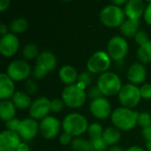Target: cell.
<instances>
[{"label":"cell","mask_w":151,"mask_h":151,"mask_svg":"<svg viewBox=\"0 0 151 151\" xmlns=\"http://www.w3.org/2000/svg\"><path fill=\"white\" fill-rule=\"evenodd\" d=\"M10 5V0H0V12H4Z\"/></svg>","instance_id":"obj_43"},{"label":"cell","mask_w":151,"mask_h":151,"mask_svg":"<svg viewBox=\"0 0 151 151\" xmlns=\"http://www.w3.org/2000/svg\"><path fill=\"white\" fill-rule=\"evenodd\" d=\"M102 138L110 147L117 145L121 139V131L115 126H109L104 130Z\"/></svg>","instance_id":"obj_23"},{"label":"cell","mask_w":151,"mask_h":151,"mask_svg":"<svg viewBox=\"0 0 151 151\" xmlns=\"http://www.w3.org/2000/svg\"><path fill=\"white\" fill-rule=\"evenodd\" d=\"M16 107L10 100L1 101L0 102V117L5 123L15 117Z\"/></svg>","instance_id":"obj_22"},{"label":"cell","mask_w":151,"mask_h":151,"mask_svg":"<svg viewBox=\"0 0 151 151\" xmlns=\"http://www.w3.org/2000/svg\"><path fill=\"white\" fill-rule=\"evenodd\" d=\"M38 90L37 83L35 82V79L34 78H28L25 82V92L28 95L35 94Z\"/></svg>","instance_id":"obj_33"},{"label":"cell","mask_w":151,"mask_h":151,"mask_svg":"<svg viewBox=\"0 0 151 151\" xmlns=\"http://www.w3.org/2000/svg\"><path fill=\"white\" fill-rule=\"evenodd\" d=\"M93 74H91L88 71H84L79 75L77 85H79L82 88H86L88 86H91L92 82H93Z\"/></svg>","instance_id":"obj_30"},{"label":"cell","mask_w":151,"mask_h":151,"mask_svg":"<svg viewBox=\"0 0 151 151\" xmlns=\"http://www.w3.org/2000/svg\"><path fill=\"white\" fill-rule=\"evenodd\" d=\"M137 125L142 127V129L148 126L151 125V114L147 112V111H143L139 113L138 115V119H137Z\"/></svg>","instance_id":"obj_31"},{"label":"cell","mask_w":151,"mask_h":151,"mask_svg":"<svg viewBox=\"0 0 151 151\" xmlns=\"http://www.w3.org/2000/svg\"><path fill=\"white\" fill-rule=\"evenodd\" d=\"M15 93V82L4 72L0 74V99L2 101L12 99Z\"/></svg>","instance_id":"obj_18"},{"label":"cell","mask_w":151,"mask_h":151,"mask_svg":"<svg viewBox=\"0 0 151 151\" xmlns=\"http://www.w3.org/2000/svg\"><path fill=\"white\" fill-rule=\"evenodd\" d=\"M39 49L36 44H27L24 46L22 50V55L25 61H31L36 59L39 55Z\"/></svg>","instance_id":"obj_28"},{"label":"cell","mask_w":151,"mask_h":151,"mask_svg":"<svg viewBox=\"0 0 151 151\" xmlns=\"http://www.w3.org/2000/svg\"><path fill=\"white\" fill-rule=\"evenodd\" d=\"M14 82L27 80L32 75V69L25 60H14L9 63L5 72Z\"/></svg>","instance_id":"obj_9"},{"label":"cell","mask_w":151,"mask_h":151,"mask_svg":"<svg viewBox=\"0 0 151 151\" xmlns=\"http://www.w3.org/2000/svg\"><path fill=\"white\" fill-rule=\"evenodd\" d=\"M50 112H51L50 101L44 96H41L34 100L29 108L30 117L36 121L42 120L46 117L50 116Z\"/></svg>","instance_id":"obj_11"},{"label":"cell","mask_w":151,"mask_h":151,"mask_svg":"<svg viewBox=\"0 0 151 151\" xmlns=\"http://www.w3.org/2000/svg\"><path fill=\"white\" fill-rule=\"evenodd\" d=\"M142 133L146 142H151V125L143 128Z\"/></svg>","instance_id":"obj_42"},{"label":"cell","mask_w":151,"mask_h":151,"mask_svg":"<svg viewBox=\"0 0 151 151\" xmlns=\"http://www.w3.org/2000/svg\"><path fill=\"white\" fill-rule=\"evenodd\" d=\"M145 7L142 0H128L125 6L126 16L134 20H139L142 14H144Z\"/></svg>","instance_id":"obj_19"},{"label":"cell","mask_w":151,"mask_h":151,"mask_svg":"<svg viewBox=\"0 0 151 151\" xmlns=\"http://www.w3.org/2000/svg\"><path fill=\"white\" fill-rule=\"evenodd\" d=\"M146 1H148V2H150V3H151V0H146Z\"/></svg>","instance_id":"obj_51"},{"label":"cell","mask_w":151,"mask_h":151,"mask_svg":"<svg viewBox=\"0 0 151 151\" xmlns=\"http://www.w3.org/2000/svg\"><path fill=\"white\" fill-rule=\"evenodd\" d=\"M137 58L142 64L151 63V41L139 46L137 50Z\"/></svg>","instance_id":"obj_25"},{"label":"cell","mask_w":151,"mask_h":151,"mask_svg":"<svg viewBox=\"0 0 151 151\" xmlns=\"http://www.w3.org/2000/svg\"><path fill=\"white\" fill-rule=\"evenodd\" d=\"M61 99L66 107L76 109L81 108L85 104L88 96L84 88L81 87L77 84H74L67 85L64 88L61 94Z\"/></svg>","instance_id":"obj_4"},{"label":"cell","mask_w":151,"mask_h":151,"mask_svg":"<svg viewBox=\"0 0 151 151\" xmlns=\"http://www.w3.org/2000/svg\"><path fill=\"white\" fill-rule=\"evenodd\" d=\"M112 3L115 4V5H118V6H120L122 4H125L128 2V0H111Z\"/></svg>","instance_id":"obj_48"},{"label":"cell","mask_w":151,"mask_h":151,"mask_svg":"<svg viewBox=\"0 0 151 151\" xmlns=\"http://www.w3.org/2000/svg\"><path fill=\"white\" fill-rule=\"evenodd\" d=\"M125 12L120 6L115 4L105 6L102 9L99 15L101 22L108 28L120 27L125 21Z\"/></svg>","instance_id":"obj_5"},{"label":"cell","mask_w":151,"mask_h":151,"mask_svg":"<svg viewBox=\"0 0 151 151\" xmlns=\"http://www.w3.org/2000/svg\"><path fill=\"white\" fill-rule=\"evenodd\" d=\"M65 103L62 99H53L50 101V108L51 112L59 113L65 109Z\"/></svg>","instance_id":"obj_35"},{"label":"cell","mask_w":151,"mask_h":151,"mask_svg":"<svg viewBox=\"0 0 151 151\" xmlns=\"http://www.w3.org/2000/svg\"><path fill=\"white\" fill-rule=\"evenodd\" d=\"M143 16H144V20H145L146 23L151 26V3H150L147 5V7L145 8Z\"/></svg>","instance_id":"obj_41"},{"label":"cell","mask_w":151,"mask_h":151,"mask_svg":"<svg viewBox=\"0 0 151 151\" xmlns=\"http://www.w3.org/2000/svg\"><path fill=\"white\" fill-rule=\"evenodd\" d=\"M11 101L13 102L16 109L20 110H25L27 109H29L32 104V100L30 98V95H28L26 92H22V91L15 92Z\"/></svg>","instance_id":"obj_21"},{"label":"cell","mask_w":151,"mask_h":151,"mask_svg":"<svg viewBox=\"0 0 151 151\" xmlns=\"http://www.w3.org/2000/svg\"><path fill=\"white\" fill-rule=\"evenodd\" d=\"M87 96H88V99L91 101L100 97H103L104 95L97 85H92L87 91Z\"/></svg>","instance_id":"obj_34"},{"label":"cell","mask_w":151,"mask_h":151,"mask_svg":"<svg viewBox=\"0 0 151 151\" xmlns=\"http://www.w3.org/2000/svg\"><path fill=\"white\" fill-rule=\"evenodd\" d=\"M126 151H146L144 149H142V147L139 146H132L130 148H128L127 150H126Z\"/></svg>","instance_id":"obj_47"},{"label":"cell","mask_w":151,"mask_h":151,"mask_svg":"<svg viewBox=\"0 0 151 151\" xmlns=\"http://www.w3.org/2000/svg\"><path fill=\"white\" fill-rule=\"evenodd\" d=\"M73 137L72 136V135H70L69 133H63L62 134H60V136H59V143L61 144V145H63V146H67V145H69V144H71L72 143V142H73Z\"/></svg>","instance_id":"obj_40"},{"label":"cell","mask_w":151,"mask_h":151,"mask_svg":"<svg viewBox=\"0 0 151 151\" xmlns=\"http://www.w3.org/2000/svg\"><path fill=\"white\" fill-rule=\"evenodd\" d=\"M128 53V44L126 38L120 36L111 37L107 44V53L111 61L115 62L121 61L126 58Z\"/></svg>","instance_id":"obj_8"},{"label":"cell","mask_w":151,"mask_h":151,"mask_svg":"<svg viewBox=\"0 0 151 151\" xmlns=\"http://www.w3.org/2000/svg\"><path fill=\"white\" fill-rule=\"evenodd\" d=\"M147 151H151V142H146Z\"/></svg>","instance_id":"obj_49"},{"label":"cell","mask_w":151,"mask_h":151,"mask_svg":"<svg viewBox=\"0 0 151 151\" xmlns=\"http://www.w3.org/2000/svg\"><path fill=\"white\" fill-rule=\"evenodd\" d=\"M19 47V40L13 33H7L0 39V53L4 57L14 56Z\"/></svg>","instance_id":"obj_13"},{"label":"cell","mask_w":151,"mask_h":151,"mask_svg":"<svg viewBox=\"0 0 151 151\" xmlns=\"http://www.w3.org/2000/svg\"><path fill=\"white\" fill-rule=\"evenodd\" d=\"M20 121L19 118H12L7 122L4 123L5 125V128L6 130H9V131H12V132H18V129H19V124H20Z\"/></svg>","instance_id":"obj_38"},{"label":"cell","mask_w":151,"mask_h":151,"mask_svg":"<svg viewBox=\"0 0 151 151\" xmlns=\"http://www.w3.org/2000/svg\"><path fill=\"white\" fill-rule=\"evenodd\" d=\"M88 122L87 118L80 113L67 114L62 121V128L65 133H69L73 137H80L88 132Z\"/></svg>","instance_id":"obj_2"},{"label":"cell","mask_w":151,"mask_h":151,"mask_svg":"<svg viewBox=\"0 0 151 151\" xmlns=\"http://www.w3.org/2000/svg\"><path fill=\"white\" fill-rule=\"evenodd\" d=\"M118 97L122 107L133 109L138 106L142 100L140 87L130 83L127 84L122 86Z\"/></svg>","instance_id":"obj_6"},{"label":"cell","mask_w":151,"mask_h":151,"mask_svg":"<svg viewBox=\"0 0 151 151\" xmlns=\"http://www.w3.org/2000/svg\"><path fill=\"white\" fill-rule=\"evenodd\" d=\"M111 64V59L107 52L97 51L90 56L87 62V69L91 74L101 75L107 72Z\"/></svg>","instance_id":"obj_7"},{"label":"cell","mask_w":151,"mask_h":151,"mask_svg":"<svg viewBox=\"0 0 151 151\" xmlns=\"http://www.w3.org/2000/svg\"><path fill=\"white\" fill-rule=\"evenodd\" d=\"M62 1H65V2H69V1H72V0H62Z\"/></svg>","instance_id":"obj_50"},{"label":"cell","mask_w":151,"mask_h":151,"mask_svg":"<svg viewBox=\"0 0 151 151\" xmlns=\"http://www.w3.org/2000/svg\"><path fill=\"white\" fill-rule=\"evenodd\" d=\"M71 147L73 151H91L90 140H87L81 137H76L73 140Z\"/></svg>","instance_id":"obj_27"},{"label":"cell","mask_w":151,"mask_h":151,"mask_svg":"<svg viewBox=\"0 0 151 151\" xmlns=\"http://www.w3.org/2000/svg\"><path fill=\"white\" fill-rule=\"evenodd\" d=\"M28 28V22L25 18H16L10 24V29L13 34H21Z\"/></svg>","instance_id":"obj_26"},{"label":"cell","mask_w":151,"mask_h":151,"mask_svg":"<svg viewBox=\"0 0 151 151\" xmlns=\"http://www.w3.org/2000/svg\"><path fill=\"white\" fill-rule=\"evenodd\" d=\"M21 138L17 132L4 130L0 133V151H17Z\"/></svg>","instance_id":"obj_15"},{"label":"cell","mask_w":151,"mask_h":151,"mask_svg":"<svg viewBox=\"0 0 151 151\" xmlns=\"http://www.w3.org/2000/svg\"><path fill=\"white\" fill-rule=\"evenodd\" d=\"M89 112L94 117L99 120H104L111 116V105L106 97L103 96L89 102Z\"/></svg>","instance_id":"obj_10"},{"label":"cell","mask_w":151,"mask_h":151,"mask_svg":"<svg viewBox=\"0 0 151 151\" xmlns=\"http://www.w3.org/2000/svg\"><path fill=\"white\" fill-rule=\"evenodd\" d=\"M139 28H140L139 20H134L127 19L120 26V31L124 36H126L127 38H132L136 36V34L139 31Z\"/></svg>","instance_id":"obj_24"},{"label":"cell","mask_w":151,"mask_h":151,"mask_svg":"<svg viewBox=\"0 0 151 151\" xmlns=\"http://www.w3.org/2000/svg\"><path fill=\"white\" fill-rule=\"evenodd\" d=\"M139 112L125 107L116 108L111 116L113 126L120 131H131L137 125Z\"/></svg>","instance_id":"obj_1"},{"label":"cell","mask_w":151,"mask_h":151,"mask_svg":"<svg viewBox=\"0 0 151 151\" xmlns=\"http://www.w3.org/2000/svg\"><path fill=\"white\" fill-rule=\"evenodd\" d=\"M17 133H19L21 140L29 142L33 140L39 133V124L36 122V120L31 117L22 119Z\"/></svg>","instance_id":"obj_14"},{"label":"cell","mask_w":151,"mask_h":151,"mask_svg":"<svg viewBox=\"0 0 151 151\" xmlns=\"http://www.w3.org/2000/svg\"><path fill=\"white\" fill-rule=\"evenodd\" d=\"M140 92H141L142 99H144V100H150L151 99V84L150 83L143 84V85L140 87Z\"/></svg>","instance_id":"obj_37"},{"label":"cell","mask_w":151,"mask_h":151,"mask_svg":"<svg viewBox=\"0 0 151 151\" xmlns=\"http://www.w3.org/2000/svg\"><path fill=\"white\" fill-rule=\"evenodd\" d=\"M96 85L104 97L118 95L123 86L119 76L111 71H107L99 75Z\"/></svg>","instance_id":"obj_3"},{"label":"cell","mask_w":151,"mask_h":151,"mask_svg":"<svg viewBox=\"0 0 151 151\" xmlns=\"http://www.w3.org/2000/svg\"><path fill=\"white\" fill-rule=\"evenodd\" d=\"M46 75H47V73L37 66H35L34 69H32V76H33L34 79H36V80L42 79L46 77Z\"/></svg>","instance_id":"obj_39"},{"label":"cell","mask_w":151,"mask_h":151,"mask_svg":"<svg viewBox=\"0 0 151 151\" xmlns=\"http://www.w3.org/2000/svg\"><path fill=\"white\" fill-rule=\"evenodd\" d=\"M17 151H30V147L27 143L26 142H21L18 149H17Z\"/></svg>","instance_id":"obj_44"},{"label":"cell","mask_w":151,"mask_h":151,"mask_svg":"<svg viewBox=\"0 0 151 151\" xmlns=\"http://www.w3.org/2000/svg\"><path fill=\"white\" fill-rule=\"evenodd\" d=\"M91 151H107L108 145L103 138H98L95 140H90Z\"/></svg>","instance_id":"obj_32"},{"label":"cell","mask_w":151,"mask_h":151,"mask_svg":"<svg viewBox=\"0 0 151 151\" xmlns=\"http://www.w3.org/2000/svg\"><path fill=\"white\" fill-rule=\"evenodd\" d=\"M79 75L80 74H78L77 69L71 65H64L58 70V77L66 86L74 85L75 82L78 81Z\"/></svg>","instance_id":"obj_20"},{"label":"cell","mask_w":151,"mask_h":151,"mask_svg":"<svg viewBox=\"0 0 151 151\" xmlns=\"http://www.w3.org/2000/svg\"><path fill=\"white\" fill-rule=\"evenodd\" d=\"M35 66L42 69L47 74L51 72L57 66V58L54 53L50 51H43L40 53L36 58Z\"/></svg>","instance_id":"obj_17"},{"label":"cell","mask_w":151,"mask_h":151,"mask_svg":"<svg viewBox=\"0 0 151 151\" xmlns=\"http://www.w3.org/2000/svg\"><path fill=\"white\" fill-rule=\"evenodd\" d=\"M61 126L62 124L57 117L48 116L39 123V132L44 139L51 140L59 133Z\"/></svg>","instance_id":"obj_12"},{"label":"cell","mask_w":151,"mask_h":151,"mask_svg":"<svg viewBox=\"0 0 151 151\" xmlns=\"http://www.w3.org/2000/svg\"><path fill=\"white\" fill-rule=\"evenodd\" d=\"M134 41H135V43H136L139 46H141V45L146 44L147 42H149L150 39H149L148 34H147L145 31H143V30H139L138 33L136 34V36H134Z\"/></svg>","instance_id":"obj_36"},{"label":"cell","mask_w":151,"mask_h":151,"mask_svg":"<svg viewBox=\"0 0 151 151\" xmlns=\"http://www.w3.org/2000/svg\"><path fill=\"white\" fill-rule=\"evenodd\" d=\"M127 77L130 84L138 85L144 83L147 78V69L141 62H134L130 65L127 72Z\"/></svg>","instance_id":"obj_16"},{"label":"cell","mask_w":151,"mask_h":151,"mask_svg":"<svg viewBox=\"0 0 151 151\" xmlns=\"http://www.w3.org/2000/svg\"><path fill=\"white\" fill-rule=\"evenodd\" d=\"M7 33H8V32H7V27L5 26L4 23H1V24H0V34H1L2 36H3L6 35Z\"/></svg>","instance_id":"obj_45"},{"label":"cell","mask_w":151,"mask_h":151,"mask_svg":"<svg viewBox=\"0 0 151 151\" xmlns=\"http://www.w3.org/2000/svg\"><path fill=\"white\" fill-rule=\"evenodd\" d=\"M104 129L103 128L102 125H100L99 123H92L88 126V134L90 140L102 138L103 133H104Z\"/></svg>","instance_id":"obj_29"},{"label":"cell","mask_w":151,"mask_h":151,"mask_svg":"<svg viewBox=\"0 0 151 151\" xmlns=\"http://www.w3.org/2000/svg\"><path fill=\"white\" fill-rule=\"evenodd\" d=\"M108 151H126L122 147L119 146V145H114L109 148Z\"/></svg>","instance_id":"obj_46"}]
</instances>
